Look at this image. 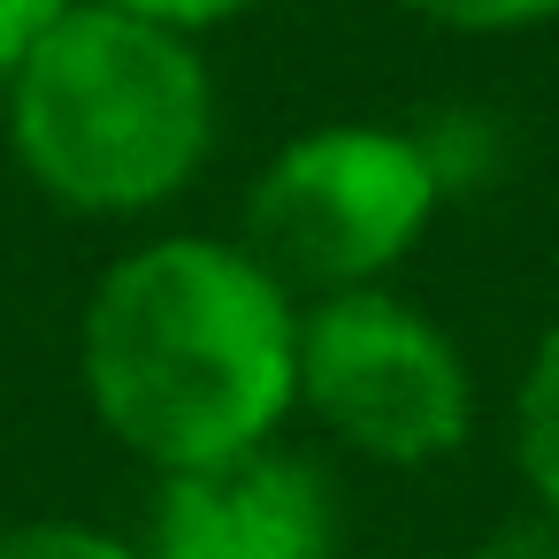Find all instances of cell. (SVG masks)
I'll return each mask as SVG.
<instances>
[{
    "label": "cell",
    "instance_id": "cell-1",
    "mask_svg": "<svg viewBox=\"0 0 559 559\" xmlns=\"http://www.w3.org/2000/svg\"><path fill=\"white\" fill-rule=\"evenodd\" d=\"M85 399L162 475L261 452L299 399V299L223 238L123 253L85 307Z\"/></svg>",
    "mask_w": 559,
    "mask_h": 559
},
{
    "label": "cell",
    "instance_id": "cell-2",
    "mask_svg": "<svg viewBox=\"0 0 559 559\" xmlns=\"http://www.w3.org/2000/svg\"><path fill=\"white\" fill-rule=\"evenodd\" d=\"M9 139L47 200L146 215L215 154V78L192 39L78 0L9 78Z\"/></svg>",
    "mask_w": 559,
    "mask_h": 559
},
{
    "label": "cell",
    "instance_id": "cell-3",
    "mask_svg": "<svg viewBox=\"0 0 559 559\" xmlns=\"http://www.w3.org/2000/svg\"><path fill=\"white\" fill-rule=\"evenodd\" d=\"M444 200V162L414 131L330 123L292 139L253 200H246V253L299 299H337L376 284L391 261L414 253Z\"/></svg>",
    "mask_w": 559,
    "mask_h": 559
},
{
    "label": "cell",
    "instance_id": "cell-4",
    "mask_svg": "<svg viewBox=\"0 0 559 559\" xmlns=\"http://www.w3.org/2000/svg\"><path fill=\"white\" fill-rule=\"evenodd\" d=\"M299 399L330 437L383 467H429L467 444L475 376L460 345L383 284L314 299L299 314Z\"/></svg>",
    "mask_w": 559,
    "mask_h": 559
},
{
    "label": "cell",
    "instance_id": "cell-5",
    "mask_svg": "<svg viewBox=\"0 0 559 559\" xmlns=\"http://www.w3.org/2000/svg\"><path fill=\"white\" fill-rule=\"evenodd\" d=\"M139 559H337V490L276 444L162 475Z\"/></svg>",
    "mask_w": 559,
    "mask_h": 559
},
{
    "label": "cell",
    "instance_id": "cell-6",
    "mask_svg": "<svg viewBox=\"0 0 559 559\" xmlns=\"http://www.w3.org/2000/svg\"><path fill=\"white\" fill-rule=\"evenodd\" d=\"M513 452H521V475L544 506V521L559 528V322L544 330L528 376H521V399H513Z\"/></svg>",
    "mask_w": 559,
    "mask_h": 559
},
{
    "label": "cell",
    "instance_id": "cell-7",
    "mask_svg": "<svg viewBox=\"0 0 559 559\" xmlns=\"http://www.w3.org/2000/svg\"><path fill=\"white\" fill-rule=\"evenodd\" d=\"M0 559H139V551L93 521H16L0 528Z\"/></svg>",
    "mask_w": 559,
    "mask_h": 559
},
{
    "label": "cell",
    "instance_id": "cell-8",
    "mask_svg": "<svg viewBox=\"0 0 559 559\" xmlns=\"http://www.w3.org/2000/svg\"><path fill=\"white\" fill-rule=\"evenodd\" d=\"M406 9L444 32H521V24L559 16V0H406Z\"/></svg>",
    "mask_w": 559,
    "mask_h": 559
},
{
    "label": "cell",
    "instance_id": "cell-9",
    "mask_svg": "<svg viewBox=\"0 0 559 559\" xmlns=\"http://www.w3.org/2000/svg\"><path fill=\"white\" fill-rule=\"evenodd\" d=\"M100 9H123V16H139V24H162V32L192 39V32H215V24L261 9V0H100Z\"/></svg>",
    "mask_w": 559,
    "mask_h": 559
},
{
    "label": "cell",
    "instance_id": "cell-10",
    "mask_svg": "<svg viewBox=\"0 0 559 559\" xmlns=\"http://www.w3.org/2000/svg\"><path fill=\"white\" fill-rule=\"evenodd\" d=\"M70 9H78V0H0V78H16L24 55H32Z\"/></svg>",
    "mask_w": 559,
    "mask_h": 559
}]
</instances>
